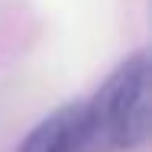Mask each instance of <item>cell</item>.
Instances as JSON below:
<instances>
[{
    "instance_id": "1",
    "label": "cell",
    "mask_w": 152,
    "mask_h": 152,
    "mask_svg": "<svg viewBox=\"0 0 152 152\" xmlns=\"http://www.w3.org/2000/svg\"><path fill=\"white\" fill-rule=\"evenodd\" d=\"M91 149H136L149 136V55L133 52L88 100Z\"/></svg>"
},
{
    "instance_id": "2",
    "label": "cell",
    "mask_w": 152,
    "mask_h": 152,
    "mask_svg": "<svg viewBox=\"0 0 152 152\" xmlns=\"http://www.w3.org/2000/svg\"><path fill=\"white\" fill-rule=\"evenodd\" d=\"M16 152H94L88 100H71L36 123Z\"/></svg>"
}]
</instances>
